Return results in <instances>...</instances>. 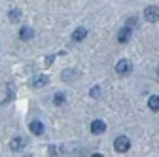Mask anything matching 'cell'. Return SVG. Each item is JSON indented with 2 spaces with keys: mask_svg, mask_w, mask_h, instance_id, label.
Instances as JSON below:
<instances>
[{
  "mask_svg": "<svg viewBox=\"0 0 159 157\" xmlns=\"http://www.w3.org/2000/svg\"><path fill=\"white\" fill-rule=\"evenodd\" d=\"M114 148H116V151H119V153H125V151L131 148V142H129L127 136H117L116 142H114Z\"/></svg>",
  "mask_w": 159,
  "mask_h": 157,
  "instance_id": "obj_1",
  "label": "cell"
},
{
  "mask_svg": "<svg viewBox=\"0 0 159 157\" xmlns=\"http://www.w3.org/2000/svg\"><path fill=\"white\" fill-rule=\"evenodd\" d=\"M131 70H133V65H131V61H127V59H121V61L116 65V72L119 76H127V74H131Z\"/></svg>",
  "mask_w": 159,
  "mask_h": 157,
  "instance_id": "obj_2",
  "label": "cell"
},
{
  "mask_svg": "<svg viewBox=\"0 0 159 157\" xmlns=\"http://www.w3.org/2000/svg\"><path fill=\"white\" fill-rule=\"evenodd\" d=\"M144 17L148 19L150 23H155L157 19H159V8H157V6H148V8L144 10Z\"/></svg>",
  "mask_w": 159,
  "mask_h": 157,
  "instance_id": "obj_3",
  "label": "cell"
},
{
  "mask_svg": "<svg viewBox=\"0 0 159 157\" xmlns=\"http://www.w3.org/2000/svg\"><path fill=\"white\" fill-rule=\"evenodd\" d=\"M106 131V123L102 121V119H95L93 123H91V132L93 134H101V132H104Z\"/></svg>",
  "mask_w": 159,
  "mask_h": 157,
  "instance_id": "obj_4",
  "label": "cell"
},
{
  "mask_svg": "<svg viewBox=\"0 0 159 157\" xmlns=\"http://www.w3.org/2000/svg\"><path fill=\"white\" fill-rule=\"evenodd\" d=\"M131 34H133L131 27H125V29H121V30H119V34H117V40L121 42V44H125V42H129V40H131Z\"/></svg>",
  "mask_w": 159,
  "mask_h": 157,
  "instance_id": "obj_5",
  "label": "cell"
},
{
  "mask_svg": "<svg viewBox=\"0 0 159 157\" xmlns=\"http://www.w3.org/2000/svg\"><path fill=\"white\" fill-rule=\"evenodd\" d=\"M32 36H34V32H32V29H29V27H23L21 30H19V38H21L23 42L32 40Z\"/></svg>",
  "mask_w": 159,
  "mask_h": 157,
  "instance_id": "obj_6",
  "label": "cell"
},
{
  "mask_svg": "<svg viewBox=\"0 0 159 157\" xmlns=\"http://www.w3.org/2000/svg\"><path fill=\"white\" fill-rule=\"evenodd\" d=\"M85 36H87V30H85L84 27H80V29H76V30H74L72 40H74V42H82V40H85Z\"/></svg>",
  "mask_w": 159,
  "mask_h": 157,
  "instance_id": "obj_7",
  "label": "cell"
},
{
  "mask_svg": "<svg viewBox=\"0 0 159 157\" xmlns=\"http://www.w3.org/2000/svg\"><path fill=\"white\" fill-rule=\"evenodd\" d=\"M148 106L152 112H159V95H152L148 99Z\"/></svg>",
  "mask_w": 159,
  "mask_h": 157,
  "instance_id": "obj_8",
  "label": "cell"
},
{
  "mask_svg": "<svg viewBox=\"0 0 159 157\" xmlns=\"http://www.w3.org/2000/svg\"><path fill=\"white\" fill-rule=\"evenodd\" d=\"M30 131H32L34 134H42V132H44V123L38 121V119H34V121L30 123Z\"/></svg>",
  "mask_w": 159,
  "mask_h": 157,
  "instance_id": "obj_9",
  "label": "cell"
},
{
  "mask_svg": "<svg viewBox=\"0 0 159 157\" xmlns=\"http://www.w3.org/2000/svg\"><path fill=\"white\" fill-rule=\"evenodd\" d=\"M36 87H42V85H46L48 83V76H36V80L32 82Z\"/></svg>",
  "mask_w": 159,
  "mask_h": 157,
  "instance_id": "obj_10",
  "label": "cell"
},
{
  "mask_svg": "<svg viewBox=\"0 0 159 157\" xmlns=\"http://www.w3.org/2000/svg\"><path fill=\"white\" fill-rule=\"evenodd\" d=\"M23 144H25V140H23V138H13L10 146H11V150H21V146H23Z\"/></svg>",
  "mask_w": 159,
  "mask_h": 157,
  "instance_id": "obj_11",
  "label": "cell"
},
{
  "mask_svg": "<svg viewBox=\"0 0 159 157\" xmlns=\"http://www.w3.org/2000/svg\"><path fill=\"white\" fill-rule=\"evenodd\" d=\"M19 19H21V11H19V10H11L10 11V21H19Z\"/></svg>",
  "mask_w": 159,
  "mask_h": 157,
  "instance_id": "obj_12",
  "label": "cell"
},
{
  "mask_svg": "<svg viewBox=\"0 0 159 157\" xmlns=\"http://www.w3.org/2000/svg\"><path fill=\"white\" fill-rule=\"evenodd\" d=\"M53 102H55L57 106H61V104H65V95H63V93H57V95L53 96Z\"/></svg>",
  "mask_w": 159,
  "mask_h": 157,
  "instance_id": "obj_13",
  "label": "cell"
},
{
  "mask_svg": "<svg viewBox=\"0 0 159 157\" xmlns=\"http://www.w3.org/2000/svg\"><path fill=\"white\" fill-rule=\"evenodd\" d=\"M98 95H101V87H93L91 89V96H95V99H97Z\"/></svg>",
  "mask_w": 159,
  "mask_h": 157,
  "instance_id": "obj_14",
  "label": "cell"
},
{
  "mask_svg": "<svg viewBox=\"0 0 159 157\" xmlns=\"http://www.w3.org/2000/svg\"><path fill=\"white\" fill-rule=\"evenodd\" d=\"M127 27H131V29H133V27H136V17H134V19H133V17L129 19V21H127Z\"/></svg>",
  "mask_w": 159,
  "mask_h": 157,
  "instance_id": "obj_15",
  "label": "cell"
}]
</instances>
